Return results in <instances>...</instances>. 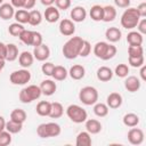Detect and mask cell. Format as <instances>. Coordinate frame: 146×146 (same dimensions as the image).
Listing matches in <instances>:
<instances>
[{
	"mask_svg": "<svg viewBox=\"0 0 146 146\" xmlns=\"http://www.w3.org/2000/svg\"><path fill=\"white\" fill-rule=\"evenodd\" d=\"M10 120L18 123H24L26 120V112L22 108H15L10 113Z\"/></svg>",
	"mask_w": 146,
	"mask_h": 146,
	"instance_id": "4dcf8cb0",
	"label": "cell"
},
{
	"mask_svg": "<svg viewBox=\"0 0 146 146\" xmlns=\"http://www.w3.org/2000/svg\"><path fill=\"white\" fill-rule=\"evenodd\" d=\"M32 54H33V57L36 60H39V62H46L49 58V56H50V49H49V47L47 44L41 43V44L34 47Z\"/></svg>",
	"mask_w": 146,
	"mask_h": 146,
	"instance_id": "9c48e42d",
	"label": "cell"
},
{
	"mask_svg": "<svg viewBox=\"0 0 146 146\" xmlns=\"http://www.w3.org/2000/svg\"><path fill=\"white\" fill-rule=\"evenodd\" d=\"M54 68H55V65H54L52 63H50V62H46V63L42 64V66H41L42 73H43L44 75H47V76H51Z\"/></svg>",
	"mask_w": 146,
	"mask_h": 146,
	"instance_id": "ee69618b",
	"label": "cell"
},
{
	"mask_svg": "<svg viewBox=\"0 0 146 146\" xmlns=\"http://www.w3.org/2000/svg\"><path fill=\"white\" fill-rule=\"evenodd\" d=\"M123 103L122 96L119 92H111L106 98V105L108 108H119Z\"/></svg>",
	"mask_w": 146,
	"mask_h": 146,
	"instance_id": "9a60e30c",
	"label": "cell"
},
{
	"mask_svg": "<svg viewBox=\"0 0 146 146\" xmlns=\"http://www.w3.org/2000/svg\"><path fill=\"white\" fill-rule=\"evenodd\" d=\"M141 82L139 80V78L135 76V75H130L124 80V88L129 91V92H136L140 89Z\"/></svg>",
	"mask_w": 146,
	"mask_h": 146,
	"instance_id": "7c38bea8",
	"label": "cell"
},
{
	"mask_svg": "<svg viewBox=\"0 0 146 146\" xmlns=\"http://www.w3.org/2000/svg\"><path fill=\"white\" fill-rule=\"evenodd\" d=\"M128 140L132 145H140L144 141V132L139 128H131L128 131Z\"/></svg>",
	"mask_w": 146,
	"mask_h": 146,
	"instance_id": "8fae6325",
	"label": "cell"
},
{
	"mask_svg": "<svg viewBox=\"0 0 146 146\" xmlns=\"http://www.w3.org/2000/svg\"><path fill=\"white\" fill-rule=\"evenodd\" d=\"M140 78L143 81H146V66H140Z\"/></svg>",
	"mask_w": 146,
	"mask_h": 146,
	"instance_id": "db71d44e",
	"label": "cell"
},
{
	"mask_svg": "<svg viewBox=\"0 0 146 146\" xmlns=\"http://www.w3.org/2000/svg\"><path fill=\"white\" fill-rule=\"evenodd\" d=\"M143 41V34H140L138 31H131L127 35V42L129 46H141Z\"/></svg>",
	"mask_w": 146,
	"mask_h": 146,
	"instance_id": "603a6c76",
	"label": "cell"
},
{
	"mask_svg": "<svg viewBox=\"0 0 146 146\" xmlns=\"http://www.w3.org/2000/svg\"><path fill=\"white\" fill-rule=\"evenodd\" d=\"M6 129V120L3 119V116L0 115V131Z\"/></svg>",
	"mask_w": 146,
	"mask_h": 146,
	"instance_id": "9f6ffc18",
	"label": "cell"
},
{
	"mask_svg": "<svg viewBox=\"0 0 146 146\" xmlns=\"http://www.w3.org/2000/svg\"><path fill=\"white\" fill-rule=\"evenodd\" d=\"M113 73L116 76H119V78H127L128 76V73H129V66L127 64H119L115 67V70H114Z\"/></svg>",
	"mask_w": 146,
	"mask_h": 146,
	"instance_id": "74e56055",
	"label": "cell"
},
{
	"mask_svg": "<svg viewBox=\"0 0 146 146\" xmlns=\"http://www.w3.org/2000/svg\"><path fill=\"white\" fill-rule=\"evenodd\" d=\"M113 74H114L113 71L110 67H107V66H100L97 70V73H96L97 79L99 81H102V82H107V81L112 80Z\"/></svg>",
	"mask_w": 146,
	"mask_h": 146,
	"instance_id": "d6986e66",
	"label": "cell"
},
{
	"mask_svg": "<svg viewBox=\"0 0 146 146\" xmlns=\"http://www.w3.org/2000/svg\"><path fill=\"white\" fill-rule=\"evenodd\" d=\"M42 22V15L39 10L33 9L30 11V16H29V24L32 26H38L40 25Z\"/></svg>",
	"mask_w": 146,
	"mask_h": 146,
	"instance_id": "836d02e7",
	"label": "cell"
},
{
	"mask_svg": "<svg viewBox=\"0 0 146 146\" xmlns=\"http://www.w3.org/2000/svg\"><path fill=\"white\" fill-rule=\"evenodd\" d=\"M79 99L82 104L87 106L94 105L98 100V91L95 87H91V86L83 87L79 92Z\"/></svg>",
	"mask_w": 146,
	"mask_h": 146,
	"instance_id": "8992f818",
	"label": "cell"
},
{
	"mask_svg": "<svg viewBox=\"0 0 146 146\" xmlns=\"http://www.w3.org/2000/svg\"><path fill=\"white\" fill-rule=\"evenodd\" d=\"M91 144H92V140L88 131H81L76 136V140H75L76 146H90Z\"/></svg>",
	"mask_w": 146,
	"mask_h": 146,
	"instance_id": "d4e9b609",
	"label": "cell"
},
{
	"mask_svg": "<svg viewBox=\"0 0 146 146\" xmlns=\"http://www.w3.org/2000/svg\"><path fill=\"white\" fill-rule=\"evenodd\" d=\"M136 9H137V11H138V14L141 18L146 17V2H141Z\"/></svg>",
	"mask_w": 146,
	"mask_h": 146,
	"instance_id": "c3c4849f",
	"label": "cell"
},
{
	"mask_svg": "<svg viewBox=\"0 0 146 146\" xmlns=\"http://www.w3.org/2000/svg\"><path fill=\"white\" fill-rule=\"evenodd\" d=\"M29 16H30V11L26 9H17L14 14V18L16 19L17 23L21 24L29 23Z\"/></svg>",
	"mask_w": 146,
	"mask_h": 146,
	"instance_id": "d6a6232c",
	"label": "cell"
},
{
	"mask_svg": "<svg viewBox=\"0 0 146 146\" xmlns=\"http://www.w3.org/2000/svg\"><path fill=\"white\" fill-rule=\"evenodd\" d=\"M122 121H123L124 125H127L129 128H132V127H136L139 123V116L135 113H127L123 116Z\"/></svg>",
	"mask_w": 146,
	"mask_h": 146,
	"instance_id": "1f68e13d",
	"label": "cell"
},
{
	"mask_svg": "<svg viewBox=\"0 0 146 146\" xmlns=\"http://www.w3.org/2000/svg\"><path fill=\"white\" fill-rule=\"evenodd\" d=\"M6 44L3 42H0V59H5L6 60Z\"/></svg>",
	"mask_w": 146,
	"mask_h": 146,
	"instance_id": "816d5d0a",
	"label": "cell"
},
{
	"mask_svg": "<svg viewBox=\"0 0 146 146\" xmlns=\"http://www.w3.org/2000/svg\"><path fill=\"white\" fill-rule=\"evenodd\" d=\"M10 3L14 8H24L25 0H10Z\"/></svg>",
	"mask_w": 146,
	"mask_h": 146,
	"instance_id": "f907efd6",
	"label": "cell"
},
{
	"mask_svg": "<svg viewBox=\"0 0 146 146\" xmlns=\"http://www.w3.org/2000/svg\"><path fill=\"white\" fill-rule=\"evenodd\" d=\"M50 110H51V103L47 102V100H41L38 103L35 111L40 116H49L50 114Z\"/></svg>",
	"mask_w": 146,
	"mask_h": 146,
	"instance_id": "cb8c5ba5",
	"label": "cell"
},
{
	"mask_svg": "<svg viewBox=\"0 0 146 146\" xmlns=\"http://www.w3.org/2000/svg\"><path fill=\"white\" fill-rule=\"evenodd\" d=\"M68 75H70L73 80H81V79H83L84 75H86V68H84L82 65L75 64V65H73V66L70 68Z\"/></svg>",
	"mask_w": 146,
	"mask_h": 146,
	"instance_id": "44dd1931",
	"label": "cell"
},
{
	"mask_svg": "<svg viewBox=\"0 0 146 146\" xmlns=\"http://www.w3.org/2000/svg\"><path fill=\"white\" fill-rule=\"evenodd\" d=\"M104 9V15H103V21L108 23V22H113L116 17V9L115 7L111 6V5H107L105 7H103Z\"/></svg>",
	"mask_w": 146,
	"mask_h": 146,
	"instance_id": "f1b7e54d",
	"label": "cell"
},
{
	"mask_svg": "<svg viewBox=\"0 0 146 146\" xmlns=\"http://www.w3.org/2000/svg\"><path fill=\"white\" fill-rule=\"evenodd\" d=\"M39 87H40V89H41V92H42L44 96H51V95H54L55 91H56V89H57L56 82L52 81V80H50V79L43 80Z\"/></svg>",
	"mask_w": 146,
	"mask_h": 146,
	"instance_id": "5bb4252c",
	"label": "cell"
},
{
	"mask_svg": "<svg viewBox=\"0 0 146 146\" xmlns=\"http://www.w3.org/2000/svg\"><path fill=\"white\" fill-rule=\"evenodd\" d=\"M43 43L42 42V35L40 32H36V31H33V34H32V43L31 46L32 47H36L39 44Z\"/></svg>",
	"mask_w": 146,
	"mask_h": 146,
	"instance_id": "f6af8a7d",
	"label": "cell"
},
{
	"mask_svg": "<svg viewBox=\"0 0 146 146\" xmlns=\"http://www.w3.org/2000/svg\"><path fill=\"white\" fill-rule=\"evenodd\" d=\"M40 1H41V3H42L43 6H46V7L52 6V5L55 3V0H40Z\"/></svg>",
	"mask_w": 146,
	"mask_h": 146,
	"instance_id": "11a10c76",
	"label": "cell"
},
{
	"mask_svg": "<svg viewBox=\"0 0 146 146\" xmlns=\"http://www.w3.org/2000/svg\"><path fill=\"white\" fill-rule=\"evenodd\" d=\"M2 2H3V0H0V5H2Z\"/></svg>",
	"mask_w": 146,
	"mask_h": 146,
	"instance_id": "680465c9",
	"label": "cell"
},
{
	"mask_svg": "<svg viewBox=\"0 0 146 146\" xmlns=\"http://www.w3.org/2000/svg\"><path fill=\"white\" fill-rule=\"evenodd\" d=\"M67 75H68L67 70H66L64 66H62V65L55 66V68H54V71H52V74H51V76H52L56 81H64V80L67 78Z\"/></svg>",
	"mask_w": 146,
	"mask_h": 146,
	"instance_id": "83f0119b",
	"label": "cell"
},
{
	"mask_svg": "<svg viewBox=\"0 0 146 146\" xmlns=\"http://www.w3.org/2000/svg\"><path fill=\"white\" fill-rule=\"evenodd\" d=\"M90 51H91V44H90V42L87 41V40H83V43H82V47H81V49H80L79 56H81V57H87V56L90 54Z\"/></svg>",
	"mask_w": 146,
	"mask_h": 146,
	"instance_id": "7bdbcfd3",
	"label": "cell"
},
{
	"mask_svg": "<svg viewBox=\"0 0 146 146\" xmlns=\"http://www.w3.org/2000/svg\"><path fill=\"white\" fill-rule=\"evenodd\" d=\"M11 143V133L6 129L0 131V146H8Z\"/></svg>",
	"mask_w": 146,
	"mask_h": 146,
	"instance_id": "60d3db41",
	"label": "cell"
},
{
	"mask_svg": "<svg viewBox=\"0 0 146 146\" xmlns=\"http://www.w3.org/2000/svg\"><path fill=\"white\" fill-rule=\"evenodd\" d=\"M36 0H25V5H24V9H32L35 6Z\"/></svg>",
	"mask_w": 146,
	"mask_h": 146,
	"instance_id": "f5cc1de1",
	"label": "cell"
},
{
	"mask_svg": "<svg viewBox=\"0 0 146 146\" xmlns=\"http://www.w3.org/2000/svg\"><path fill=\"white\" fill-rule=\"evenodd\" d=\"M59 32L62 35L64 36H71L74 34L75 32V25H74V22L72 19H68V18H64L60 21L59 23Z\"/></svg>",
	"mask_w": 146,
	"mask_h": 146,
	"instance_id": "30bf717a",
	"label": "cell"
},
{
	"mask_svg": "<svg viewBox=\"0 0 146 146\" xmlns=\"http://www.w3.org/2000/svg\"><path fill=\"white\" fill-rule=\"evenodd\" d=\"M114 3L120 8H128L130 6V0H114Z\"/></svg>",
	"mask_w": 146,
	"mask_h": 146,
	"instance_id": "681fc988",
	"label": "cell"
},
{
	"mask_svg": "<svg viewBox=\"0 0 146 146\" xmlns=\"http://www.w3.org/2000/svg\"><path fill=\"white\" fill-rule=\"evenodd\" d=\"M24 30H25V27L23 26V24L17 23V22L10 24L9 27H8V32H9V34L13 35V36H18Z\"/></svg>",
	"mask_w": 146,
	"mask_h": 146,
	"instance_id": "8d00e7d4",
	"label": "cell"
},
{
	"mask_svg": "<svg viewBox=\"0 0 146 146\" xmlns=\"http://www.w3.org/2000/svg\"><path fill=\"white\" fill-rule=\"evenodd\" d=\"M129 57H139L144 55V49L141 46H129L128 48Z\"/></svg>",
	"mask_w": 146,
	"mask_h": 146,
	"instance_id": "ab89813d",
	"label": "cell"
},
{
	"mask_svg": "<svg viewBox=\"0 0 146 146\" xmlns=\"http://www.w3.org/2000/svg\"><path fill=\"white\" fill-rule=\"evenodd\" d=\"M5 59H0V71H2L3 70V67H5Z\"/></svg>",
	"mask_w": 146,
	"mask_h": 146,
	"instance_id": "6f0895ef",
	"label": "cell"
},
{
	"mask_svg": "<svg viewBox=\"0 0 146 146\" xmlns=\"http://www.w3.org/2000/svg\"><path fill=\"white\" fill-rule=\"evenodd\" d=\"M6 60L8 62H14L15 59L18 58V48L14 43H8L6 44Z\"/></svg>",
	"mask_w": 146,
	"mask_h": 146,
	"instance_id": "4316f807",
	"label": "cell"
},
{
	"mask_svg": "<svg viewBox=\"0 0 146 146\" xmlns=\"http://www.w3.org/2000/svg\"><path fill=\"white\" fill-rule=\"evenodd\" d=\"M83 43V39L80 36H71L63 46V55L65 58L67 59H75L79 54H80V49L82 47Z\"/></svg>",
	"mask_w": 146,
	"mask_h": 146,
	"instance_id": "6da1fadb",
	"label": "cell"
},
{
	"mask_svg": "<svg viewBox=\"0 0 146 146\" xmlns=\"http://www.w3.org/2000/svg\"><path fill=\"white\" fill-rule=\"evenodd\" d=\"M15 8L11 6V3H2L0 5V18L3 21H8L14 17Z\"/></svg>",
	"mask_w": 146,
	"mask_h": 146,
	"instance_id": "ffe728a7",
	"label": "cell"
},
{
	"mask_svg": "<svg viewBox=\"0 0 146 146\" xmlns=\"http://www.w3.org/2000/svg\"><path fill=\"white\" fill-rule=\"evenodd\" d=\"M70 16H71V19L75 23H81L86 19L87 17V11L86 9L82 7V6H76L74 7L71 13H70Z\"/></svg>",
	"mask_w": 146,
	"mask_h": 146,
	"instance_id": "4fadbf2b",
	"label": "cell"
},
{
	"mask_svg": "<svg viewBox=\"0 0 146 146\" xmlns=\"http://www.w3.org/2000/svg\"><path fill=\"white\" fill-rule=\"evenodd\" d=\"M60 125L56 122H48V123H41L36 128V135L40 138H50V137H57L60 135Z\"/></svg>",
	"mask_w": 146,
	"mask_h": 146,
	"instance_id": "277c9868",
	"label": "cell"
},
{
	"mask_svg": "<svg viewBox=\"0 0 146 146\" xmlns=\"http://www.w3.org/2000/svg\"><path fill=\"white\" fill-rule=\"evenodd\" d=\"M41 95H42V92H41L40 87L35 86V84H31V86H27V87L23 88L19 91L18 98L22 103L29 104V103H32L35 99H39Z\"/></svg>",
	"mask_w": 146,
	"mask_h": 146,
	"instance_id": "5b68a950",
	"label": "cell"
},
{
	"mask_svg": "<svg viewBox=\"0 0 146 146\" xmlns=\"http://www.w3.org/2000/svg\"><path fill=\"white\" fill-rule=\"evenodd\" d=\"M34 57L33 54L30 51H23L18 55V63L23 68H29L33 64Z\"/></svg>",
	"mask_w": 146,
	"mask_h": 146,
	"instance_id": "e0dca14e",
	"label": "cell"
},
{
	"mask_svg": "<svg viewBox=\"0 0 146 146\" xmlns=\"http://www.w3.org/2000/svg\"><path fill=\"white\" fill-rule=\"evenodd\" d=\"M32 34H33V31H30V30H24L19 35H18V39L26 46H31L32 43Z\"/></svg>",
	"mask_w": 146,
	"mask_h": 146,
	"instance_id": "f35d334b",
	"label": "cell"
},
{
	"mask_svg": "<svg viewBox=\"0 0 146 146\" xmlns=\"http://www.w3.org/2000/svg\"><path fill=\"white\" fill-rule=\"evenodd\" d=\"M22 128H23V123H18V122H15L13 120H9L8 122H6V130L8 132H10L11 135L13 133H18L22 131Z\"/></svg>",
	"mask_w": 146,
	"mask_h": 146,
	"instance_id": "d590c367",
	"label": "cell"
},
{
	"mask_svg": "<svg viewBox=\"0 0 146 146\" xmlns=\"http://www.w3.org/2000/svg\"><path fill=\"white\" fill-rule=\"evenodd\" d=\"M9 80L15 86H24L31 80V72L27 68H22V70H16L10 73Z\"/></svg>",
	"mask_w": 146,
	"mask_h": 146,
	"instance_id": "ba28073f",
	"label": "cell"
},
{
	"mask_svg": "<svg viewBox=\"0 0 146 146\" xmlns=\"http://www.w3.org/2000/svg\"><path fill=\"white\" fill-rule=\"evenodd\" d=\"M66 115L74 123H82L88 119L86 110L76 104H72L66 108Z\"/></svg>",
	"mask_w": 146,
	"mask_h": 146,
	"instance_id": "52a82bcc",
	"label": "cell"
},
{
	"mask_svg": "<svg viewBox=\"0 0 146 146\" xmlns=\"http://www.w3.org/2000/svg\"><path fill=\"white\" fill-rule=\"evenodd\" d=\"M44 19L48 22V23H56L58 19H59V9L57 7H54V6H49L46 8L44 10Z\"/></svg>",
	"mask_w": 146,
	"mask_h": 146,
	"instance_id": "2e32d148",
	"label": "cell"
},
{
	"mask_svg": "<svg viewBox=\"0 0 146 146\" xmlns=\"http://www.w3.org/2000/svg\"><path fill=\"white\" fill-rule=\"evenodd\" d=\"M0 73H1V71H0Z\"/></svg>",
	"mask_w": 146,
	"mask_h": 146,
	"instance_id": "91938a15",
	"label": "cell"
},
{
	"mask_svg": "<svg viewBox=\"0 0 146 146\" xmlns=\"http://www.w3.org/2000/svg\"><path fill=\"white\" fill-rule=\"evenodd\" d=\"M136 27L138 29V32L144 35V34L146 33V19H145V18L139 19V22H138V24H137Z\"/></svg>",
	"mask_w": 146,
	"mask_h": 146,
	"instance_id": "7dc6e473",
	"label": "cell"
},
{
	"mask_svg": "<svg viewBox=\"0 0 146 146\" xmlns=\"http://www.w3.org/2000/svg\"><path fill=\"white\" fill-rule=\"evenodd\" d=\"M86 130L90 135H97L102 131V123L96 119H89L86 120Z\"/></svg>",
	"mask_w": 146,
	"mask_h": 146,
	"instance_id": "ac0fdd59",
	"label": "cell"
},
{
	"mask_svg": "<svg viewBox=\"0 0 146 146\" xmlns=\"http://www.w3.org/2000/svg\"><path fill=\"white\" fill-rule=\"evenodd\" d=\"M55 5L60 10H66L71 7V0H55Z\"/></svg>",
	"mask_w": 146,
	"mask_h": 146,
	"instance_id": "bcb514c9",
	"label": "cell"
},
{
	"mask_svg": "<svg viewBox=\"0 0 146 146\" xmlns=\"http://www.w3.org/2000/svg\"><path fill=\"white\" fill-rule=\"evenodd\" d=\"M90 18L95 22H100L103 21V15H104V9L100 5H94L89 11Z\"/></svg>",
	"mask_w": 146,
	"mask_h": 146,
	"instance_id": "484cf974",
	"label": "cell"
},
{
	"mask_svg": "<svg viewBox=\"0 0 146 146\" xmlns=\"http://www.w3.org/2000/svg\"><path fill=\"white\" fill-rule=\"evenodd\" d=\"M63 114H64V107H63V105L60 103H58V102L51 103V110H50L49 116L51 119H59Z\"/></svg>",
	"mask_w": 146,
	"mask_h": 146,
	"instance_id": "f546056e",
	"label": "cell"
},
{
	"mask_svg": "<svg viewBox=\"0 0 146 146\" xmlns=\"http://www.w3.org/2000/svg\"><path fill=\"white\" fill-rule=\"evenodd\" d=\"M140 18L141 17L139 16V14H138L136 8H132V7L129 8L128 7V9H125L124 13L122 14L120 22H121L122 27H124L127 30H132V29H135L137 26V24H138Z\"/></svg>",
	"mask_w": 146,
	"mask_h": 146,
	"instance_id": "3957f363",
	"label": "cell"
},
{
	"mask_svg": "<svg viewBox=\"0 0 146 146\" xmlns=\"http://www.w3.org/2000/svg\"><path fill=\"white\" fill-rule=\"evenodd\" d=\"M94 113L99 117H104L108 114V106L104 103H96L94 104Z\"/></svg>",
	"mask_w": 146,
	"mask_h": 146,
	"instance_id": "e575fe53",
	"label": "cell"
},
{
	"mask_svg": "<svg viewBox=\"0 0 146 146\" xmlns=\"http://www.w3.org/2000/svg\"><path fill=\"white\" fill-rule=\"evenodd\" d=\"M121 36H122V33L121 31L115 27V26H112V27H108L106 31H105V38L110 41V42H117L121 40Z\"/></svg>",
	"mask_w": 146,
	"mask_h": 146,
	"instance_id": "7402d4cb",
	"label": "cell"
},
{
	"mask_svg": "<svg viewBox=\"0 0 146 146\" xmlns=\"http://www.w3.org/2000/svg\"><path fill=\"white\" fill-rule=\"evenodd\" d=\"M116 47L107 43L105 41H99L94 46V54L97 58H100L103 60H108L112 59L116 55Z\"/></svg>",
	"mask_w": 146,
	"mask_h": 146,
	"instance_id": "7a4b0ae2",
	"label": "cell"
},
{
	"mask_svg": "<svg viewBox=\"0 0 146 146\" xmlns=\"http://www.w3.org/2000/svg\"><path fill=\"white\" fill-rule=\"evenodd\" d=\"M128 62H129L130 66H132V67H140L144 65V55L139 56V57H129Z\"/></svg>",
	"mask_w": 146,
	"mask_h": 146,
	"instance_id": "b9f144b4",
	"label": "cell"
}]
</instances>
